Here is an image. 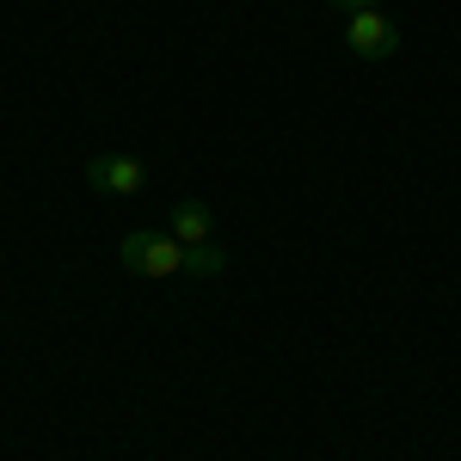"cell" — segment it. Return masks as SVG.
I'll return each instance as SVG.
<instances>
[{
	"instance_id": "cell-1",
	"label": "cell",
	"mask_w": 461,
	"mask_h": 461,
	"mask_svg": "<svg viewBox=\"0 0 461 461\" xmlns=\"http://www.w3.org/2000/svg\"><path fill=\"white\" fill-rule=\"evenodd\" d=\"M117 258L136 271V277H154V284H167V277H185V247H178L173 234L160 228V234H123V247H117Z\"/></svg>"
},
{
	"instance_id": "cell-2",
	"label": "cell",
	"mask_w": 461,
	"mask_h": 461,
	"mask_svg": "<svg viewBox=\"0 0 461 461\" xmlns=\"http://www.w3.org/2000/svg\"><path fill=\"white\" fill-rule=\"evenodd\" d=\"M345 50L363 56V62H382V56L400 50V25H393L382 6H375V13H351V19H345Z\"/></svg>"
},
{
	"instance_id": "cell-3",
	"label": "cell",
	"mask_w": 461,
	"mask_h": 461,
	"mask_svg": "<svg viewBox=\"0 0 461 461\" xmlns=\"http://www.w3.org/2000/svg\"><path fill=\"white\" fill-rule=\"evenodd\" d=\"M86 185L105 191V197H136L148 185V160H136V154H93L86 160Z\"/></svg>"
},
{
	"instance_id": "cell-4",
	"label": "cell",
	"mask_w": 461,
	"mask_h": 461,
	"mask_svg": "<svg viewBox=\"0 0 461 461\" xmlns=\"http://www.w3.org/2000/svg\"><path fill=\"white\" fill-rule=\"evenodd\" d=\"M210 228H215V215L197 197H178L173 215H167V234H173L178 247H210Z\"/></svg>"
},
{
	"instance_id": "cell-5",
	"label": "cell",
	"mask_w": 461,
	"mask_h": 461,
	"mask_svg": "<svg viewBox=\"0 0 461 461\" xmlns=\"http://www.w3.org/2000/svg\"><path fill=\"white\" fill-rule=\"evenodd\" d=\"M221 271H228L221 247H185V277H221Z\"/></svg>"
},
{
	"instance_id": "cell-6",
	"label": "cell",
	"mask_w": 461,
	"mask_h": 461,
	"mask_svg": "<svg viewBox=\"0 0 461 461\" xmlns=\"http://www.w3.org/2000/svg\"><path fill=\"white\" fill-rule=\"evenodd\" d=\"M326 6H332V13H345V19H351V13H375V6H382V0H326Z\"/></svg>"
}]
</instances>
